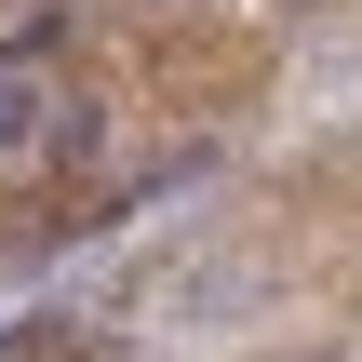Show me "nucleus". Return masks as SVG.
Returning a JSON list of instances; mask_svg holds the SVG:
<instances>
[{"instance_id": "1", "label": "nucleus", "mask_w": 362, "mask_h": 362, "mask_svg": "<svg viewBox=\"0 0 362 362\" xmlns=\"http://www.w3.org/2000/svg\"><path fill=\"white\" fill-rule=\"evenodd\" d=\"M54 81H27V67H0V161H27V148H54Z\"/></svg>"}, {"instance_id": "2", "label": "nucleus", "mask_w": 362, "mask_h": 362, "mask_svg": "<svg viewBox=\"0 0 362 362\" xmlns=\"http://www.w3.org/2000/svg\"><path fill=\"white\" fill-rule=\"evenodd\" d=\"M54 40H67V0H40V13L0 40V67H27V81H40V54H54Z\"/></svg>"}, {"instance_id": "3", "label": "nucleus", "mask_w": 362, "mask_h": 362, "mask_svg": "<svg viewBox=\"0 0 362 362\" xmlns=\"http://www.w3.org/2000/svg\"><path fill=\"white\" fill-rule=\"evenodd\" d=\"M94 148H107V121H94V107L67 94V107H54V161H94Z\"/></svg>"}]
</instances>
